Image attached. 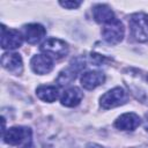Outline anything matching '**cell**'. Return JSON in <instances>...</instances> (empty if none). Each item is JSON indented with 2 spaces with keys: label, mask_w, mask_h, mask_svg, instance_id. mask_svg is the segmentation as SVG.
<instances>
[{
  "label": "cell",
  "mask_w": 148,
  "mask_h": 148,
  "mask_svg": "<svg viewBox=\"0 0 148 148\" xmlns=\"http://www.w3.org/2000/svg\"><path fill=\"white\" fill-rule=\"evenodd\" d=\"M59 3H60V6H62L65 8L74 9V8H77L81 5V1H60Z\"/></svg>",
  "instance_id": "obj_18"
},
{
  "label": "cell",
  "mask_w": 148,
  "mask_h": 148,
  "mask_svg": "<svg viewBox=\"0 0 148 148\" xmlns=\"http://www.w3.org/2000/svg\"><path fill=\"white\" fill-rule=\"evenodd\" d=\"M92 15H94L95 21L101 24H108L112 22L114 18H117L112 9L108 5H102V3L96 5L92 8Z\"/></svg>",
  "instance_id": "obj_13"
},
{
  "label": "cell",
  "mask_w": 148,
  "mask_h": 148,
  "mask_svg": "<svg viewBox=\"0 0 148 148\" xmlns=\"http://www.w3.org/2000/svg\"><path fill=\"white\" fill-rule=\"evenodd\" d=\"M141 124V119L138 114L130 112L118 117L114 121V127L121 131H133Z\"/></svg>",
  "instance_id": "obj_12"
},
{
  "label": "cell",
  "mask_w": 148,
  "mask_h": 148,
  "mask_svg": "<svg viewBox=\"0 0 148 148\" xmlns=\"http://www.w3.org/2000/svg\"><path fill=\"white\" fill-rule=\"evenodd\" d=\"M130 30L132 36L138 42H148V14L146 13H135L131 15Z\"/></svg>",
  "instance_id": "obj_3"
},
{
  "label": "cell",
  "mask_w": 148,
  "mask_h": 148,
  "mask_svg": "<svg viewBox=\"0 0 148 148\" xmlns=\"http://www.w3.org/2000/svg\"><path fill=\"white\" fill-rule=\"evenodd\" d=\"M3 141L10 146L18 148H31L32 147V132L29 127L14 126L2 135Z\"/></svg>",
  "instance_id": "obj_2"
},
{
  "label": "cell",
  "mask_w": 148,
  "mask_h": 148,
  "mask_svg": "<svg viewBox=\"0 0 148 148\" xmlns=\"http://www.w3.org/2000/svg\"><path fill=\"white\" fill-rule=\"evenodd\" d=\"M90 60H91V62H92L94 65H96V66H99V65H102V64H104V62L111 61V59H109V58H106V57H104V56L97 54V53H91V54H90Z\"/></svg>",
  "instance_id": "obj_17"
},
{
  "label": "cell",
  "mask_w": 148,
  "mask_h": 148,
  "mask_svg": "<svg viewBox=\"0 0 148 148\" xmlns=\"http://www.w3.org/2000/svg\"><path fill=\"white\" fill-rule=\"evenodd\" d=\"M31 68L36 74L43 75L47 74L53 68V59L46 54H37L34 56L30 61Z\"/></svg>",
  "instance_id": "obj_9"
},
{
  "label": "cell",
  "mask_w": 148,
  "mask_h": 148,
  "mask_svg": "<svg viewBox=\"0 0 148 148\" xmlns=\"http://www.w3.org/2000/svg\"><path fill=\"white\" fill-rule=\"evenodd\" d=\"M87 148H104V147H102L99 145H96V143H88Z\"/></svg>",
  "instance_id": "obj_20"
},
{
  "label": "cell",
  "mask_w": 148,
  "mask_h": 148,
  "mask_svg": "<svg viewBox=\"0 0 148 148\" xmlns=\"http://www.w3.org/2000/svg\"><path fill=\"white\" fill-rule=\"evenodd\" d=\"M124 79L131 94L138 101L148 105V74L139 69H127L124 73Z\"/></svg>",
  "instance_id": "obj_1"
},
{
  "label": "cell",
  "mask_w": 148,
  "mask_h": 148,
  "mask_svg": "<svg viewBox=\"0 0 148 148\" xmlns=\"http://www.w3.org/2000/svg\"><path fill=\"white\" fill-rule=\"evenodd\" d=\"M82 98H83L82 91L77 87H71L62 92V95L60 97V102L65 106L73 108V106H76L77 104H80Z\"/></svg>",
  "instance_id": "obj_14"
},
{
  "label": "cell",
  "mask_w": 148,
  "mask_h": 148,
  "mask_svg": "<svg viewBox=\"0 0 148 148\" xmlns=\"http://www.w3.org/2000/svg\"><path fill=\"white\" fill-rule=\"evenodd\" d=\"M143 127L145 130L148 132V113L145 114V119H143Z\"/></svg>",
  "instance_id": "obj_19"
},
{
  "label": "cell",
  "mask_w": 148,
  "mask_h": 148,
  "mask_svg": "<svg viewBox=\"0 0 148 148\" xmlns=\"http://www.w3.org/2000/svg\"><path fill=\"white\" fill-rule=\"evenodd\" d=\"M102 36L109 44H118L124 37L123 23L118 18H114L112 22L104 24V28L102 29Z\"/></svg>",
  "instance_id": "obj_6"
},
{
  "label": "cell",
  "mask_w": 148,
  "mask_h": 148,
  "mask_svg": "<svg viewBox=\"0 0 148 148\" xmlns=\"http://www.w3.org/2000/svg\"><path fill=\"white\" fill-rule=\"evenodd\" d=\"M1 65L6 71L15 75H20L23 71V61L18 53H3Z\"/></svg>",
  "instance_id": "obj_8"
},
{
  "label": "cell",
  "mask_w": 148,
  "mask_h": 148,
  "mask_svg": "<svg viewBox=\"0 0 148 148\" xmlns=\"http://www.w3.org/2000/svg\"><path fill=\"white\" fill-rule=\"evenodd\" d=\"M23 35L15 29H7L1 25V47L3 50H14L22 45Z\"/></svg>",
  "instance_id": "obj_7"
},
{
  "label": "cell",
  "mask_w": 148,
  "mask_h": 148,
  "mask_svg": "<svg viewBox=\"0 0 148 148\" xmlns=\"http://www.w3.org/2000/svg\"><path fill=\"white\" fill-rule=\"evenodd\" d=\"M105 81V75L98 71L84 72L81 75V86L87 90H92L96 87L103 84Z\"/></svg>",
  "instance_id": "obj_11"
},
{
  "label": "cell",
  "mask_w": 148,
  "mask_h": 148,
  "mask_svg": "<svg viewBox=\"0 0 148 148\" xmlns=\"http://www.w3.org/2000/svg\"><path fill=\"white\" fill-rule=\"evenodd\" d=\"M45 35L46 30L39 23H30L23 28V37L29 44H37Z\"/></svg>",
  "instance_id": "obj_10"
},
{
  "label": "cell",
  "mask_w": 148,
  "mask_h": 148,
  "mask_svg": "<svg viewBox=\"0 0 148 148\" xmlns=\"http://www.w3.org/2000/svg\"><path fill=\"white\" fill-rule=\"evenodd\" d=\"M76 73H77V72H76L74 68H72V67H68V68H66V69H62V71L59 73L58 77H57V83H58L60 87H65V86L69 84L71 82H73V81L75 80Z\"/></svg>",
  "instance_id": "obj_16"
},
{
  "label": "cell",
  "mask_w": 148,
  "mask_h": 148,
  "mask_svg": "<svg viewBox=\"0 0 148 148\" xmlns=\"http://www.w3.org/2000/svg\"><path fill=\"white\" fill-rule=\"evenodd\" d=\"M40 51H43L46 56L51 57L52 59H61L67 56L68 45L61 39L51 37V38H47L40 45Z\"/></svg>",
  "instance_id": "obj_5"
},
{
  "label": "cell",
  "mask_w": 148,
  "mask_h": 148,
  "mask_svg": "<svg viewBox=\"0 0 148 148\" xmlns=\"http://www.w3.org/2000/svg\"><path fill=\"white\" fill-rule=\"evenodd\" d=\"M36 94L38 96L39 99L47 102V103H52L58 98V88L56 86H39L36 89Z\"/></svg>",
  "instance_id": "obj_15"
},
{
  "label": "cell",
  "mask_w": 148,
  "mask_h": 148,
  "mask_svg": "<svg viewBox=\"0 0 148 148\" xmlns=\"http://www.w3.org/2000/svg\"><path fill=\"white\" fill-rule=\"evenodd\" d=\"M127 99H128L127 92L121 87H116L106 91L104 95H102L99 103L104 110H108V109H112V108L125 104Z\"/></svg>",
  "instance_id": "obj_4"
}]
</instances>
